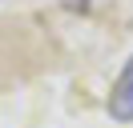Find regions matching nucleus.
I'll use <instances>...</instances> for the list:
<instances>
[{
  "instance_id": "f257e3e1",
  "label": "nucleus",
  "mask_w": 133,
  "mask_h": 128,
  "mask_svg": "<svg viewBox=\"0 0 133 128\" xmlns=\"http://www.w3.org/2000/svg\"><path fill=\"white\" fill-rule=\"evenodd\" d=\"M109 116H113L117 124H129V120H133V56H129V64L121 68L113 92H109Z\"/></svg>"
}]
</instances>
